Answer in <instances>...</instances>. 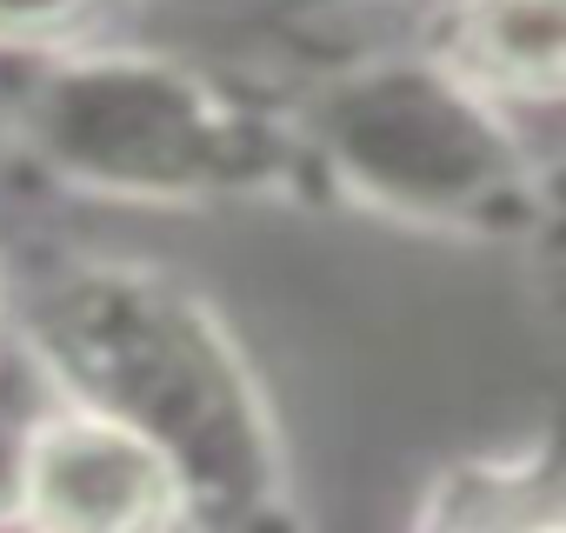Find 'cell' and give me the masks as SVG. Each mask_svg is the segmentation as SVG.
<instances>
[{
    "label": "cell",
    "instance_id": "7a4b0ae2",
    "mask_svg": "<svg viewBox=\"0 0 566 533\" xmlns=\"http://www.w3.org/2000/svg\"><path fill=\"white\" fill-rule=\"evenodd\" d=\"M0 121L48 180L87 200L200 207L266 174V140L227 94L167 54L114 41L8 61Z\"/></svg>",
    "mask_w": 566,
    "mask_h": 533
},
{
    "label": "cell",
    "instance_id": "277c9868",
    "mask_svg": "<svg viewBox=\"0 0 566 533\" xmlns=\"http://www.w3.org/2000/svg\"><path fill=\"white\" fill-rule=\"evenodd\" d=\"M467 41L506 87H566V0H473Z\"/></svg>",
    "mask_w": 566,
    "mask_h": 533
},
{
    "label": "cell",
    "instance_id": "52a82bcc",
    "mask_svg": "<svg viewBox=\"0 0 566 533\" xmlns=\"http://www.w3.org/2000/svg\"><path fill=\"white\" fill-rule=\"evenodd\" d=\"M14 327V301H8V274H0V334Z\"/></svg>",
    "mask_w": 566,
    "mask_h": 533
},
{
    "label": "cell",
    "instance_id": "ba28073f",
    "mask_svg": "<svg viewBox=\"0 0 566 533\" xmlns=\"http://www.w3.org/2000/svg\"><path fill=\"white\" fill-rule=\"evenodd\" d=\"M526 533H566V526H526Z\"/></svg>",
    "mask_w": 566,
    "mask_h": 533
},
{
    "label": "cell",
    "instance_id": "3957f363",
    "mask_svg": "<svg viewBox=\"0 0 566 533\" xmlns=\"http://www.w3.org/2000/svg\"><path fill=\"white\" fill-rule=\"evenodd\" d=\"M21 533H193V506L154 440L61 400L28 453Z\"/></svg>",
    "mask_w": 566,
    "mask_h": 533
},
{
    "label": "cell",
    "instance_id": "6da1fadb",
    "mask_svg": "<svg viewBox=\"0 0 566 533\" xmlns=\"http://www.w3.org/2000/svg\"><path fill=\"white\" fill-rule=\"evenodd\" d=\"M14 321L74 407L134 427L174 460L193 533H287L266 414L200 294L147 260H87Z\"/></svg>",
    "mask_w": 566,
    "mask_h": 533
},
{
    "label": "cell",
    "instance_id": "8992f818",
    "mask_svg": "<svg viewBox=\"0 0 566 533\" xmlns=\"http://www.w3.org/2000/svg\"><path fill=\"white\" fill-rule=\"evenodd\" d=\"M127 0H0V67L114 41Z\"/></svg>",
    "mask_w": 566,
    "mask_h": 533
},
{
    "label": "cell",
    "instance_id": "5b68a950",
    "mask_svg": "<svg viewBox=\"0 0 566 533\" xmlns=\"http://www.w3.org/2000/svg\"><path fill=\"white\" fill-rule=\"evenodd\" d=\"M61 380L54 367L34 354V341L21 334V321L0 334V533H21V480H28V453L34 433L48 427V414L61 407Z\"/></svg>",
    "mask_w": 566,
    "mask_h": 533
}]
</instances>
